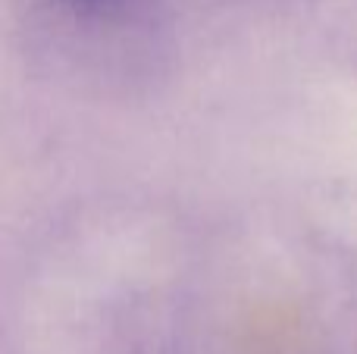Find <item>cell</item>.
I'll list each match as a JSON object with an SVG mask.
<instances>
[{
	"mask_svg": "<svg viewBox=\"0 0 357 354\" xmlns=\"http://www.w3.org/2000/svg\"><path fill=\"white\" fill-rule=\"evenodd\" d=\"M66 6H79V10H110V6H123L126 0H60Z\"/></svg>",
	"mask_w": 357,
	"mask_h": 354,
	"instance_id": "6da1fadb",
	"label": "cell"
}]
</instances>
